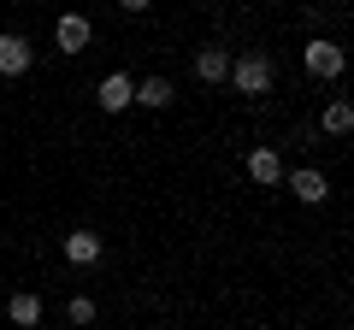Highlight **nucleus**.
I'll return each instance as SVG.
<instances>
[{
    "label": "nucleus",
    "mask_w": 354,
    "mask_h": 330,
    "mask_svg": "<svg viewBox=\"0 0 354 330\" xmlns=\"http://www.w3.org/2000/svg\"><path fill=\"white\" fill-rule=\"evenodd\" d=\"M225 83H230L236 95H266V89H272V59H266L260 48L242 53V59H230V77H225Z\"/></svg>",
    "instance_id": "obj_1"
},
{
    "label": "nucleus",
    "mask_w": 354,
    "mask_h": 330,
    "mask_svg": "<svg viewBox=\"0 0 354 330\" xmlns=\"http://www.w3.org/2000/svg\"><path fill=\"white\" fill-rule=\"evenodd\" d=\"M301 65H307V77H319V83H330V77H342V48L330 36H313L301 48Z\"/></svg>",
    "instance_id": "obj_2"
},
{
    "label": "nucleus",
    "mask_w": 354,
    "mask_h": 330,
    "mask_svg": "<svg viewBox=\"0 0 354 330\" xmlns=\"http://www.w3.org/2000/svg\"><path fill=\"white\" fill-rule=\"evenodd\" d=\"M30 65H36V48L18 30H0V77H24Z\"/></svg>",
    "instance_id": "obj_3"
},
{
    "label": "nucleus",
    "mask_w": 354,
    "mask_h": 330,
    "mask_svg": "<svg viewBox=\"0 0 354 330\" xmlns=\"http://www.w3.org/2000/svg\"><path fill=\"white\" fill-rule=\"evenodd\" d=\"M53 41H59V53H88V41H95V24H88L83 12H65L59 24H53Z\"/></svg>",
    "instance_id": "obj_4"
},
{
    "label": "nucleus",
    "mask_w": 354,
    "mask_h": 330,
    "mask_svg": "<svg viewBox=\"0 0 354 330\" xmlns=\"http://www.w3.org/2000/svg\"><path fill=\"white\" fill-rule=\"evenodd\" d=\"M283 183H290V195H295V201H307V206H319V201L330 195L325 171H313V165H301V171H283Z\"/></svg>",
    "instance_id": "obj_5"
},
{
    "label": "nucleus",
    "mask_w": 354,
    "mask_h": 330,
    "mask_svg": "<svg viewBox=\"0 0 354 330\" xmlns=\"http://www.w3.org/2000/svg\"><path fill=\"white\" fill-rule=\"evenodd\" d=\"M248 177L260 183V189H283V159H278V148H254V153H248Z\"/></svg>",
    "instance_id": "obj_6"
},
{
    "label": "nucleus",
    "mask_w": 354,
    "mask_h": 330,
    "mask_svg": "<svg viewBox=\"0 0 354 330\" xmlns=\"http://www.w3.org/2000/svg\"><path fill=\"white\" fill-rule=\"evenodd\" d=\"M130 95H136V83H130L124 71H106V77H101V89H95V101H101V113H124Z\"/></svg>",
    "instance_id": "obj_7"
},
{
    "label": "nucleus",
    "mask_w": 354,
    "mask_h": 330,
    "mask_svg": "<svg viewBox=\"0 0 354 330\" xmlns=\"http://www.w3.org/2000/svg\"><path fill=\"white\" fill-rule=\"evenodd\" d=\"M101 254H106V242L95 236V230H71V236H65V260H71V266H95Z\"/></svg>",
    "instance_id": "obj_8"
},
{
    "label": "nucleus",
    "mask_w": 354,
    "mask_h": 330,
    "mask_svg": "<svg viewBox=\"0 0 354 330\" xmlns=\"http://www.w3.org/2000/svg\"><path fill=\"white\" fill-rule=\"evenodd\" d=\"M171 95H177V89L165 83V77H142L130 101H136V106H148V113H165V106H171Z\"/></svg>",
    "instance_id": "obj_9"
},
{
    "label": "nucleus",
    "mask_w": 354,
    "mask_h": 330,
    "mask_svg": "<svg viewBox=\"0 0 354 330\" xmlns=\"http://www.w3.org/2000/svg\"><path fill=\"white\" fill-rule=\"evenodd\" d=\"M195 77H201V83H225V77H230V53L218 48V41L201 48V53H195Z\"/></svg>",
    "instance_id": "obj_10"
},
{
    "label": "nucleus",
    "mask_w": 354,
    "mask_h": 330,
    "mask_svg": "<svg viewBox=\"0 0 354 330\" xmlns=\"http://www.w3.org/2000/svg\"><path fill=\"white\" fill-rule=\"evenodd\" d=\"M6 318H12L18 330H36V324H41V295H30V289H18L12 301H6Z\"/></svg>",
    "instance_id": "obj_11"
},
{
    "label": "nucleus",
    "mask_w": 354,
    "mask_h": 330,
    "mask_svg": "<svg viewBox=\"0 0 354 330\" xmlns=\"http://www.w3.org/2000/svg\"><path fill=\"white\" fill-rule=\"evenodd\" d=\"M319 124H325L330 136H348V130H354V106L348 101H330L325 113H319Z\"/></svg>",
    "instance_id": "obj_12"
},
{
    "label": "nucleus",
    "mask_w": 354,
    "mask_h": 330,
    "mask_svg": "<svg viewBox=\"0 0 354 330\" xmlns=\"http://www.w3.org/2000/svg\"><path fill=\"white\" fill-rule=\"evenodd\" d=\"M65 318H71V324H95V301H88V295H71V301H65Z\"/></svg>",
    "instance_id": "obj_13"
},
{
    "label": "nucleus",
    "mask_w": 354,
    "mask_h": 330,
    "mask_svg": "<svg viewBox=\"0 0 354 330\" xmlns=\"http://www.w3.org/2000/svg\"><path fill=\"white\" fill-rule=\"evenodd\" d=\"M118 6H124V12H148L153 0H118Z\"/></svg>",
    "instance_id": "obj_14"
}]
</instances>
